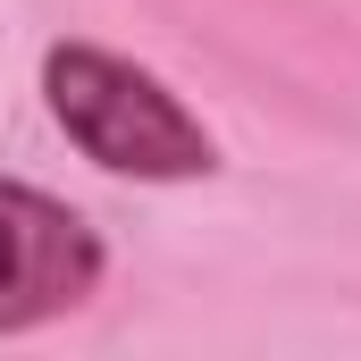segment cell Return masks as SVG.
Masks as SVG:
<instances>
[{"mask_svg":"<svg viewBox=\"0 0 361 361\" xmlns=\"http://www.w3.org/2000/svg\"><path fill=\"white\" fill-rule=\"evenodd\" d=\"M42 101H51L59 135L85 152L101 177L193 185V177L219 169L210 126H202L152 68L101 51V42H51V51H42Z\"/></svg>","mask_w":361,"mask_h":361,"instance_id":"6da1fadb","label":"cell"},{"mask_svg":"<svg viewBox=\"0 0 361 361\" xmlns=\"http://www.w3.org/2000/svg\"><path fill=\"white\" fill-rule=\"evenodd\" d=\"M101 269H109V252L85 227V210L0 177V336L85 311L101 294Z\"/></svg>","mask_w":361,"mask_h":361,"instance_id":"7a4b0ae2","label":"cell"}]
</instances>
